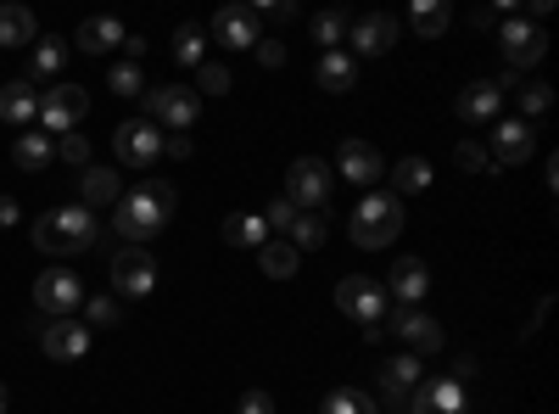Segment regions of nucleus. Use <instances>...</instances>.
<instances>
[{
    "mask_svg": "<svg viewBox=\"0 0 559 414\" xmlns=\"http://www.w3.org/2000/svg\"><path fill=\"white\" fill-rule=\"evenodd\" d=\"M39 347H45V358H57V364L84 358V353H90L84 319H45V326H39Z\"/></svg>",
    "mask_w": 559,
    "mask_h": 414,
    "instance_id": "nucleus-15",
    "label": "nucleus"
},
{
    "mask_svg": "<svg viewBox=\"0 0 559 414\" xmlns=\"http://www.w3.org/2000/svg\"><path fill=\"white\" fill-rule=\"evenodd\" d=\"M152 292H157V258H152L146 247L112 252V297L140 303V297H152Z\"/></svg>",
    "mask_w": 559,
    "mask_h": 414,
    "instance_id": "nucleus-10",
    "label": "nucleus"
},
{
    "mask_svg": "<svg viewBox=\"0 0 559 414\" xmlns=\"http://www.w3.org/2000/svg\"><path fill=\"white\" fill-rule=\"evenodd\" d=\"M236 414H274V398H269V392H241Z\"/></svg>",
    "mask_w": 559,
    "mask_h": 414,
    "instance_id": "nucleus-45",
    "label": "nucleus"
},
{
    "mask_svg": "<svg viewBox=\"0 0 559 414\" xmlns=\"http://www.w3.org/2000/svg\"><path fill=\"white\" fill-rule=\"evenodd\" d=\"M213 39L229 45V51H252V45L263 39V34H258V7H224V12L213 17Z\"/></svg>",
    "mask_w": 559,
    "mask_h": 414,
    "instance_id": "nucleus-19",
    "label": "nucleus"
},
{
    "mask_svg": "<svg viewBox=\"0 0 559 414\" xmlns=\"http://www.w3.org/2000/svg\"><path fill=\"white\" fill-rule=\"evenodd\" d=\"M471 376H476V353H459V358L448 364V381H459V387H471Z\"/></svg>",
    "mask_w": 559,
    "mask_h": 414,
    "instance_id": "nucleus-44",
    "label": "nucleus"
},
{
    "mask_svg": "<svg viewBox=\"0 0 559 414\" xmlns=\"http://www.w3.org/2000/svg\"><path fill=\"white\" fill-rule=\"evenodd\" d=\"M0 414H7V387H0Z\"/></svg>",
    "mask_w": 559,
    "mask_h": 414,
    "instance_id": "nucleus-50",
    "label": "nucleus"
},
{
    "mask_svg": "<svg viewBox=\"0 0 559 414\" xmlns=\"http://www.w3.org/2000/svg\"><path fill=\"white\" fill-rule=\"evenodd\" d=\"M292 218H297V208L280 197V202H269V213H263V224H280V229H292Z\"/></svg>",
    "mask_w": 559,
    "mask_h": 414,
    "instance_id": "nucleus-47",
    "label": "nucleus"
},
{
    "mask_svg": "<svg viewBox=\"0 0 559 414\" xmlns=\"http://www.w3.org/2000/svg\"><path fill=\"white\" fill-rule=\"evenodd\" d=\"M426 381V358H414V353H397L381 364V398L386 403H408V392Z\"/></svg>",
    "mask_w": 559,
    "mask_h": 414,
    "instance_id": "nucleus-20",
    "label": "nucleus"
},
{
    "mask_svg": "<svg viewBox=\"0 0 559 414\" xmlns=\"http://www.w3.org/2000/svg\"><path fill=\"white\" fill-rule=\"evenodd\" d=\"M324 414H381V403L358 392V387H336L331 398H324Z\"/></svg>",
    "mask_w": 559,
    "mask_h": 414,
    "instance_id": "nucleus-36",
    "label": "nucleus"
},
{
    "mask_svg": "<svg viewBox=\"0 0 559 414\" xmlns=\"http://www.w3.org/2000/svg\"><path fill=\"white\" fill-rule=\"evenodd\" d=\"M107 84H112V96H146V73H140V62H118L107 73Z\"/></svg>",
    "mask_w": 559,
    "mask_h": 414,
    "instance_id": "nucleus-39",
    "label": "nucleus"
},
{
    "mask_svg": "<svg viewBox=\"0 0 559 414\" xmlns=\"http://www.w3.org/2000/svg\"><path fill=\"white\" fill-rule=\"evenodd\" d=\"M12 224H23V208L12 197H0V229H12Z\"/></svg>",
    "mask_w": 559,
    "mask_h": 414,
    "instance_id": "nucleus-48",
    "label": "nucleus"
},
{
    "mask_svg": "<svg viewBox=\"0 0 559 414\" xmlns=\"http://www.w3.org/2000/svg\"><path fill=\"white\" fill-rule=\"evenodd\" d=\"M448 23H453L448 0H414V7H408V28H414L419 39H442Z\"/></svg>",
    "mask_w": 559,
    "mask_h": 414,
    "instance_id": "nucleus-30",
    "label": "nucleus"
},
{
    "mask_svg": "<svg viewBox=\"0 0 559 414\" xmlns=\"http://www.w3.org/2000/svg\"><path fill=\"white\" fill-rule=\"evenodd\" d=\"M39 118V90L28 79H12L7 90H0V123H12V129H34Z\"/></svg>",
    "mask_w": 559,
    "mask_h": 414,
    "instance_id": "nucleus-23",
    "label": "nucleus"
},
{
    "mask_svg": "<svg viewBox=\"0 0 559 414\" xmlns=\"http://www.w3.org/2000/svg\"><path fill=\"white\" fill-rule=\"evenodd\" d=\"M308 34H313V45H324V51H342L347 34H353V23H347L342 7H324V12L308 17Z\"/></svg>",
    "mask_w": 559,
    "mask_h": 414,
    "instance_id": "nucleus-28",
    "label": "nucleus"
},
{
    "mask_svg": "<svg viewBox=\"0 0 559 414\" xmlns=\"http://www.w3.org/2000/svg\"><path fill=\"white\" fill-rule=\"evenodd\" d=\"M286 241H292L297 252L324 247V241H331V218H324V213H297V218H292V229H286Z\"/></svg>",
    "mask_w": 559,
    "mask_h": 414,
    "instance_id": "nucleus-33",
    "label": "nucleus"
},
{
    "mask_svg": "<svg viewBox=\"0 0 559 414\" xmlns=\"http://www.w3.org/2000/svg\"><path fill=\"white\" fill-rule=\"evenodd\" d=\"M313 79H319V90H331V96H347V90L358 84V62L347 51H324L319 68H313Z\"/></svg>",
    "mask_w": 559,
    "mask_h": 414,
    "instance_id": "nucleus-25",
    "label": "nucleus"
},
{
    "mask_svg": "<svg viewBox=\"0 0 559 414\" xmlns=\"http://www.w3.org/2000/svg\"><path fill=\"white\" fill-rule=\"evenodd\" d=\"M408 414H471V387H459L448 376H431L408 392Z\"/></svg>",
    "mask_w": 559,
    "mask_h": 414,
    "instance_id": "nucleus-13",
    "label": "nucleus"
},
{
    "mask_svg": "<svg viewBox=\"0 0 559 414\" xmlns=\"http://www.w3.org/2000/svg\"><path fill=\"white\" fill-rule=\"evenodd\" d=\"M336 174L347 179V186H376V179H386V157L369 146V141H342Z\"/></svg>",
    "mask_w": 559,
    "mask_h": 414,
    "instance_id": "nucleus-16",
    "label": "nucleus"
},
{
    "mask_svg": "<svg viewBox=\"0 0 559 414\" xmlns=\"http://www.w3.org/2000/svg\"><path fill=\"white\" fill-rule=\"evenodd\" d=\"M229 90V68L224 62H202L197 68V96H224Z\"/></svg>",
    "mask_w": 559,
    "mask_h": 414,
    "instance_id": "nucleus-41",
    "label": "nucleus"
},
{
    "mask_svg": "<svg viewBox=\"0 0 559 414\" xmlns=\"http://www.w3.org/2000/svg\"><path fill=\"white\" fill-rule=\"evenodd\" d=\"M515 96H521V123H526V118H543V113L554 107V84H543V79H532L526 90H515Z\"/></svg>",
    "mask_w": 559,
    "mask_h": 414,
    "instance_id": "nucleus-38",
    "label": "nucleus"
},
{
    "mask_svg": "<svg viewBox=\"0 0 559 414\" xmlns=\"http://www.w3.org/2000/svg\"><path fill=\"white\" fill-rule=\"evenodd\" d=\"M498 107H503V96H498L492 79H481V84H471V90H459V102H453L459 123H492Z\"/></svg>",
    "mask_w": 559,
    "mask_h": 414,
    "instance_id": "nucleus-24",
    "label": "nucleus"
},
{
    "mask_svg": "<svg viewBox=\"0 0 559 414\" xmlns=\"http://www.w3.org/2000/svg\"><path fill=\"white\" fill-rule=\"evenodd\" d=\"M118 45H123V23L118 17H84L79 23V51L107 57V51H118Z\"/></svg>",
    "mask_w": 559,
    "mask_h": 414,
    "instance_id": "nucleus-26",
    "label": "nucleus"
},
{
    "mask_svg": "<svg viewBox=\"0 0 559 414\" xmlns=\"http://www.w3.org/2000/svg\"><path fill=\"white\" fill-rule=\"evenodd\" d=\"M386 326L403 336V353H414V358L442 353V326H437V314H426V308H397V314H386Z\"/></svg>",
    "mask_w": 559,
    "mask_h": 414,
    "instance_id": "nucleus-12",
    "label": "nucleus"
},
{
    "mask_svg": "<svg viewBox=\"0 0 559 414\" xmlns=\"http://www.w3.org/2000/svg\"><path fill=\"white\" fill-rule=\"evenodd\" d=\"M96 241H102V218L90 213V208H79V202L51 208V213L34 218V247L45 258H79V252H90Z\"/></svg>",
    "mask_w": 559,
    "mask_h": 414,
    "instance_id": "nucleus-2",
    "label": "nucleus"
},
{
    "mask_svg": "<svg viewBox=\"0 0 559 414\" xmlns=\"http://www.w3.org/2000/svg\"><path fill=\"white\" fill-rule=\"evenodd\" d=\"M90 113V96H84V84H51V90H39V134H51V141H62V134L79 129V118Z\"/></svg>",
    "mask_w": 559,
    "mask_h": 414,
    "instance_id": "nucleus-6",
    "label": "nucleus"
},
{
    "mask_svg": "<svg viewBox=\"0 0 559 414\" xmlns=\"http://www.w3.org/2000/svg\"><path fill=\"white\" fill-rule=\"evenodd\" d=\"M62 68H68V39H62V34H39V39L28 45V73H23V79L39 90V84H51Z\"/></svg>",
    "mask_w": 559,
    "mask_h": 414,
    "instance_id": "nucleus-21",
    "label": "nucleus"
},
{
    "mask_svg": "<svg viewBox=\"0 0 559 414\" xmlns=\"http://www.w3.org/2000/svg\"><path fill=\"white\" fill-rule=\"evenodd\" d=\"M112 152H118L123 168H152L163 157V129L152 118H123L112 129Z\"/></svg>",
    "mask_w": 559,
    "mask_h": 414,
    "instance_id": "nucleus-9",
    "label": "nucleus"
},
{
    "mask_svg": "<svg viewBox=\"0 0 559 414\" xmlns=\"http://www.w3.org/2000/svg\"><path fill=\"white\" fill-rule=\"evenodd\" d=\"M431 186V163L426 157H403L392 163V197H419Z\"/></svg>",
    "mask_w": 559,
    "mask_h": 414,
    "instance_id": "nucleus-35",
    "label": "nucleus"
},
{
    "mask_svg": "<svg viewBox=\"0 0 559 414\" xmlns=\"http://www.w3.org/2000/svg\"><path fill=\"white\" fill-rule=\"evenodd\" d=\"M537 152V134H532V123H521V118H503L498 129H492V174L498 168H521L526 157Z\"/></svg>",
    "mask_w": 559,
    "mask_h": 414,
    "instance_id": "nucleus-14",
    "label": "nucleus"
},
{
    "mask_svg": "<svg viewBox=\"0 0 559 414\" xmlns=\"http://www.w3.org/2000/svg\"><path fill=\"white\" fill-rule=\"evenodd\" d=\"M0 45H7V51H23V45H34V12L17 7V0H7V7H0Z\"/></svg>",
    "mask_w": 559,
    "mask_h": 414,
    "instance_id": "nucleus-31",
    "label": "nucleus"
},
{
    "mask_svg": "<svg viewBox=\"0 0 559 414\" xmlns=\"http://www.w3.org/2000/svg\"><path fill=\"white\" fill-rule=\"evenodd\" d=\"M123 319V303L118 297H84V331H107Z\"/></svg>",
    "mask_w": 559,
    "mask_h": 414,
    "instance_id": "nucleus-37",
    "label": "nucleus"
},
{
    "mask_svg": "<svg viewBox=\"0 0 559 414\" xmlns=\"http://www.w3.org/2000/svg\"><path fill=\"white\" fill-rule=\"evenodd\" d=\"M498 39H503V57H509V73H526L548 57V34L526 17H503L498 23Z\"/></svg>",
    "mask_w": 559,
    "mask_h": 414,
    "instance_id": "nucleus-11",
    "label": "nucleus"
},
{
    "mask_svg": "<svg viewBox=\"0 0 559 414\" xmlns=\"http://www.w3.org/2000/svg\"><path fill=\"white\" fill-rule=\"evenodd\" d=\"M168 213H174V191L163 186V179H140L134 191L118 197L112 229L123 236V247H146V241H157L168 229Z\"/></svg>",
    "mask_w": 559,
    "mask_h": 414,
    "instance_id": "nucleus-1",
    "label": "nucleus"
},
{
    "mask_svg": "<svg viewBox=\"0 0 559 414\" xmlns=\"http://www.w3.org/2000/svg\"><path fill=\"white\" fill-rule=\"evenodd\" d=\"M336 308L369 331V326H386L392 297H386V286L376 281V274H347V281H336Z\"/></svg>",
    "mask_w": 559,
    "mask_h": 414,
    "instance_id": "nucleus-4",
    "label": "nucleus"
},
{
    "mask_svg": "<svg viewBox=\"0 0 559 414\" xmlns=\"http://www.w3.org/2000/svg\"><path fill=\"white\" fill-rule=\"evenodd\" d=\"M258 269L269 274V281H292V274L302 269V252L292 241H263L258 247Z\"/></svg>",
    "mask_w": 559,
    "mask_h": 414,
    "instance_id": "nucleus-32",
    "label": "nucleus"
},
{
    "mask_svg": "<svg viewBox=\"0 0 559 414\" xmlns=\"http://www.w3.org/2000/svg\"><path fill=\"white\" fill-rule=\"evenodd\" d=\"M252 51H258V62H263V68H286V39H274V34H269V39H258V45H252Z\"/></svg>",
    "mask_w": 559,
    "mask_h": 414,
    "instance_id": "nucleus-43",
    "label": "nucleus"
},
{
    "mask_svg": "<svg viewBox=\"0 0 559 414\" xmlns=\"http://www.w3.org/2000/svg\"><path fill=\"white\" fill-rule=\"evenodd\" d=\"M118 197H123V179H118V168H107V163H90V168H79V208H118Z\"/></svg>",
    "mask_w": 559,
    "mask_h": 414,
    "instance_id": "nucleus-18",
    "label": "nucleus"
},
{
    "mask_svg": "<svg viewBox=\"0 0 559 414\" xmlns=\"http://www.w3.org/2000/svg\"><path fill=\"white\" fill-rule=\"evenodd\" d=\"M381 286H386V297H397V308H419V303H426V292H431V269L419 263V258H397Z\"/></svg>",
    "mask_w": 559,
    "mask_h": 414,
    "instance_id": "nucleus-17",
    "label": "nucleus"
},
{
    "mask_svg": "<svg viewBox=\"0 0 559 414\" xmlns=\"http://www.w3.org/2000/svg\"><path fill=\"white\" fill-rule=\"evenodd\" d=\"M202 113V96L191 84H146V118L168 134H185Z\"/></svg>",
    "mask_w": 559,
    "mask_h": 414,
    "instance_id": "nucleus-5",
    "label": "nucleus"
},
{
    "mask_svg": "<svg viewBox=\"0 0 559 414\" xmlns=\"http://www.w3.org/2000/svg\"><path fill=\"white\" fill-rule=\"evenodd\" d=\"M224 241H229V247H263V241H269L263 213H229V218H224Z\"/></svg>",
    "mask_w": 559,
    "mask_h": 414,
    "instance_id": "nucleus-34",
    "label": "nucleus"
},
{
    "mask_svg": "<svg viewBox=\"0 0 559 414\" xmlns=\"http://www.w3.org/2000/svg\"><path fill=\"white\" fill-rule=\"evenodd\" d=\"M34 303H39L45 319H79V303H84L79 269H45L34 281Z\"/></svg>",
    "mask_w": 559,
    "mask_h": 414,
    "instance_id": "nucleus-8",
    "label": "nucleus"
},
{
    "mask_svg": "<svg viewBox=\"0 0 559 414\" xmlns=\"http://www.w3.org/2000/svg\"><path fill=\"white\" fill-rule=\"evenodd\" d=\"M397 229H403V202H397L392 191H369V197L353 208L347 236H353V247H364V252H381V247H392Z\"/></svg>",
    "mask_w": 559,
    "mask_h": 414,
    "instance_id": "nucleus-3",
    "label": "nucleus"
},
{
    "mask_svg": "<svg viewBox=\"0 0 559 414\" xmlns=\"http://www.w3.org/2000/svg\"><path fill=\"white\" fill-rule=\"evenodd\" d=\"M163 152L185 163V157H197V141H191V134H163Z\"/></svg>",
    "mask_w": 559,
    "mask_h": 414,
    "instance_id": "nucleus-46",
    "label": "nucleus"
},
{
    "mask_svg": "<svg viewBox=\"0 0 559 414\" xmlns=\"http://www.w3.org/2000/svg\"><path fill=\"white\" fill-rule=\"evenodd\" d=\"M392 45H397V17L369 12V17L353 23V51H358V57H386Z\"/></svg>",
    "mask_w": 559,
    "mask_h": 414,
    "instance_id": "nucleus-22",
    "label": "nucleus"
},
{
    "mask_svg": "<svg viewBox=\"0 0 559 414\" xmlns=\"http://www.w3.org/2000/svg\"><path fill=\"white\" fill-rule=\"evenodd\" d=\"M57 157H62V163H73V168H90V141L73 129V134H62V141H57Z\"/></svg>",
    "mask_w": 559,
    "mask_h": 414,
    "instance_id": "nucleus-42",
    "label": "nucleus"
},
{
    "mask_svg": "<svg viewBox=\"0 0 559 414\" xmlns=\"http://www.w3.org/2000/svg\"><path fill=\"white\" fill-rule=\"evenodd\" d=\"M331 163H319V157H297L286 168V202L297 213H324V202H331Z\"/></svg>",
    "mask_w": 559,
    "mask_h": 414,
    "instance_id": "nucleus-7",
    "label": "nucleus"
},
{
    "mask_svg": "<svg viewBox=\"0 0 559 414\" xmlns=\"http://www.w3.org/2000/svg\"><path fill=\"white\" fill-rule=\"evenodd\" d=\"M202 51H207V28H202V23H179L174 39H168V57H174L179 68H202V62H207Z\"/></svg>",
    "mask_w": 559,
    "mask_h": 414,
    "instance_id": "nucleus-29",
    "label": "nucleus"
},
{
    "mask_svg": "<svg viewBox=\"0 0 559 414\" xmlns=\"http://www.w3.org/2000/svg\"><path fill=\"white\" fill-rule=\"evenodd\" d=\"M12 157H17L23 174H45V168L57 163V141H51V134H39V129H28V134H17Z\"/></svg>",
    "mask_w": 559,
    "mask_h": 414,
    "instance_id": "nucleus-27",
    "label": "nucleus"
},
{
    "mask_svg": "<svg viewBox=\"0 0 559 414\" xmlns=\"http://www.w3.org/2000/svg\"><path fill=\"white\" fill-rule=\"evenodd\" d=\"M471 23H476V34H492V28H498V12H492V7H476Z\"/></svg>",
    "mask_w": 559,
    "mask_h": 414,
    "instance_id": "nucleus-49",
    "label": "nucleus"
},
{
    "mask_svg": "<svg viewBox=\"0 0 559 414\" xmlns=\"http://www.w3.org/2000/svg\"><path fill=\"white\" fill-rule=\"evenodd\" d=\"M453 163H459L464 174H492V157L481 152V141H459V146H453Z\"/></svg>",
    "mask_w": 559,
    "mask_h": 414,
    "instance_id": "nucleus-40",
    "label": "nucleus"
}]
</instances>
